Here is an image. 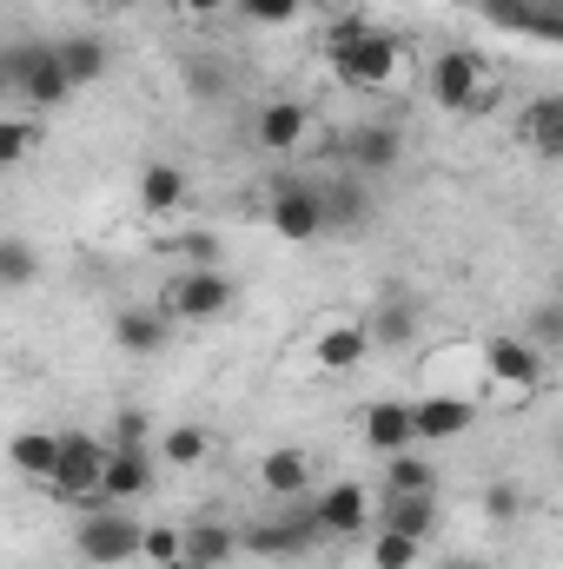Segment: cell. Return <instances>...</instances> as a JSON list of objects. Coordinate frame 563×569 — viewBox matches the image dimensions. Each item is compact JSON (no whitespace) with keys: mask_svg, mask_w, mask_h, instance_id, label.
I'll return each instance as SVG.
<instances>
[{"mask_svg":"<svg viewBox=\"0 0 563 569\" xmlns=\"http://www.w3.org/2000/svg\"><path fill=\"white\" fill-rule=\"evenodd\" d=\"M318 192H325V219H332V232H352V226H365V186L358 179H318Z\"/></svg>","mask_w":563,"mask_h":569,"instance_id":"obj_26","label":"cell"},{"mask_svg":"<svg viewBox=\"0 0 563 569\" xmlns=\"http://www.w3.org/2000/svg\"><path fill=\"white\" fill-rule=\"evenodd\" d=\"M186 192H192V186H186V172H179L172 159H152V166L140 172V206L152 212V219L179 212V206H186Z\"/></svg>","mask_w":563,"mask_h":569,"instance_id":"obj_21","label":"cell"},{"mask_svg":"<svg viewBox=\"0 0 563 569\" xmlns=\"http://www.w3.org/2000/svg\"><path fill=\"white\" fill-rule=\"evenodd\" d=\"M73 550H80V563H93V569H120L134 557H146V523H134L120 503L113 510H87L80 530H73Z\"/></svg>","mask_w":563,"mask_h":569,"instance_id":"obj_3","label":"cell"},{"mask_svg":"<svg viewBox=\"0 0 563 569\" xmlns=\"http://www.w3.org/2000/svg\"><path fill=\"white\" fill-rule=\"evenodd\" d=\"M424 563V543L418 537H405V530H372V569H418Z\"/></svg>","mask_w":563,"mask_h":569,"instance_id":"obj_29","label":"cell"},{"mask_svg":"<svg viewBox=\"0 0 563 569\" xmlns=\"http://www.w3.org/2000/svg\"><path fill=\"white\" fill-rule=\"evenodd\" d=\"M537 351H563V298L557 305H544V311H531V331H524Z\"/></svg>","mask_w":563,"mask_h":569,"instance_id":"obj_32","label":"cell"},{"mask_svg":"<svg viewBox=\"0 0 563 569\" xmlns=\"http://www.w3.org/2000/svg\"><path fill=\"white\" fill-rule=\"evenodd\" d=\"M484 510H491L497 523H511V517H517V483H491V490H484Z\"/></svg>","mask_w":563,"mask_h":569,"instance_id":"obj_36","label":"cell"},{"mask_svg":"<svg viewBox=\"0 0 563 569\" xmlns=\"http://www.w3.org/2000/svg\"><path fill=\"white\" fill-rule=\"evenodd\" d=\"M484 378L504 398H531L544 385V351L531 338H484Z\"/></svg>","mask_w":563,"mask_h":569,"instance_id":"obj_9","label":"cell"},{"mask_svg":"<svg viewBox=\"0 0 563 569\" xmlns=\"http://www.w3.org/2000/svg\"><path fill=\"white\" fill-rule=\"evenodd\" d=\"M159 569H199V563L192 557H172V563H159Z\"/></svg>","mask_w":563,"mask_h":569,"instance_id":"obj_39","label":"cell"},{"mask_svg":"<svg viewBox=\"0 0 563 569\" xmlns=\"http://www.w3.org/2000/svg\"><path fill=\"white\" fill-rule=\"evenodd\" d=\"M312 510H318L325 537H365L372 530V490L365 483H325L312 497Z\"/></svg>","mask_w":563,"mask_h":569,"instance_id":"obj_12","label":"cell"},{"mask_svg":"<svg viewBox=\"0 0 563 569\" xmlns=\"http://www.w3.org/2000/svg\"><path fill=\"white\" fill-rule=\"evenodd\" d=\"M0 80H7V93H20V100H33V107H67V93H73V80H67L53 40H13V47L0 53Z\"/></svg>","mask_w":563,"mask_h":569,"instance_id":"obj_2","label":"cell"},{"mask_svg":"<svg viewBox=\"0 0 563 569\" xmlns=\"http://www.w3.org/2000/svg\"><path fill=\"white\" fill-rule=\"evenodd\" d=\"M412 411H418V443H457L477 425V405L457 391H424V405H412Z\"/></svg>","mask_w":563,"mask_h":569,"instance_id":"obj_15","label":"cell"},{"mask_svg":"<svg viewBox=\"0 0 563 569\" xmlns=\"http://www.w3.org/2000/svg\"><path fill=\"white\" fill-rule=\"evenodd\" d=\"M385 497H437V470H431L424 450L385 457Z\"/></svg>","mask_w":563,"mask_h":569,"instance_id":"obj_24","label":"cell"},{"mask_svg":"<svg viewBox=\"0 0 563 569\" xmlns=\"http://www.w3.org/2000/svg\"><path fill=\"white\" fill-rule=\"evenodd\" d=\"M53 53H60V67H67V80L73 87H93V80H107V40H93V33H67V40H53Z\"/></svg>","mask_w":563,"mask_h":569,"instance_id":"obj_22","label":"cell"},{"mask_svg":"<svg viewBox=\"0 0 563 569\" xmlns=\"http://www.w3.org/2000/svg\"><path fill=\"white\" fill-rule=\"evenodd\" d=\"M305 13V0H239V20H253V27H292Z\"/></svg>","mask_w":563,"mask_h":569,"instance_id":"obj_31","label":"cell"},{"mask_svg":"<svg viewBox=\"0 0 563 569\" xmlns=\"http://www.w3.org/2000/svg\"><path fill=\"white\" fill-rule=\"evenodd\" d=\"M517 140L531 146L537 159H563V93H544V100H531V107H524Z\"/></svg>","mask_w":563,"mask_h":569,"instance_id":"obj_20","label":"cell"},{"mask_svg":"<svg viewBox=\"0 0 563 569\" xmlns=\"http://www.w3.org/2000/svg\"><path fill=\"white\" fill-rule=\"evenodd\" d=\"M206 450H213V430H206V425H172V430H159V457H166L172 470H192V463H206Z\"/></svg>","mask_w":563,"mask_h":569,"instance_id":"obj_28","label":"cell"},{"mask_svg":"<svg viewBox=\"0 0 563 569\" xmlns=\"http://www.w3.org/2000/svg\"><path fill=\"white\" fill-rule=\"evenodd\" d=\"M358 437L378 450V457H405V450H424L418 443V411L412 405H372L358 418Z\"/></svg>","mask_w":563,"mask_h":569,"instance_id":"obj_14","label":"cell"},{"mask_svg":"<svg viewBox=\"0 0 563 569\" xmlns=\"http://www.w3.org/2000/svg\"><path fill=\"white\" fill-rule=\"evenodd\" d=\"M266 226L279 232L285 246H312V239H325V232H332V219H325V192H318V186H298V179H273Z\"/></svg>","mask_w":563,"mask_h":569,"instance_id":"obj_7","label":"cell"},{"mask_svg":"<svg viewBox=\"0 0 563 569\" xmlns=\"http://www.w3.org/2000/svg\"><path fill=\"white\" fill-rule=\"evenodd\" d=\"M146 490H152V457L146 450H113L107 477H100V510H113L127 497H146Z\"/></svg>","mask_w":563,"mask_h":569,"instance_id":"obj_19","label":"cell"},{"mask_svg":"<svg viewBox=\"0 0 563 569\" xmlns=\"http://www.w3.org/2000/svg\"><path fill=\"white\" fill-rule=\"evenodd\" d=\"M557 298H563V291H557Z\"/></svg>","mask_w":563,"mask_h":569,"instance_id":"obj_40","label":"cell"},{"mask_svg":"<svg viewBox=\"0 0 563 569\" xmlns=\"http://www.w3.org/2000/svg\"><path fill=\"white\" fill-rule=\"evenodd\" d=\"M259 490H266V497H279V503H298V497H312V457H305L298 443H279V450H266V457H259Z\"/></svg>","mask_w":563,"mask_h":569,"instance_id":"obj_17","label":"cell"},{"mask_svg":"<svg viewBox=\"0 0 563 569\" xmlns=\"http://www.w3.org/2000/svg\"><path fill=\"white\" fill-rule=\"evenodd\" d=\"M107 457H113V437H93V430H60V463L53 477L40 483L53 503H80V510H100V477H107Z\"/></svg>","mask_w":563,"mask_h":569,"instance_id":"obj_1","label":"cell"},{"mask_svg":"<svg viewBox=\"0 0 563 569\" xmlns=\"http://www.w3.org/2000/svg\"><path fill=\"white\" fill-rule=\"evenodd\" d=\"M424 87L444 113H484L491 107V87H484V60L471 47H444L431 67H424Z\"/></svg>","mask_w":563,"mask_h":569,"instance_id":"obj_5","label":"cell"},{"mask_svg":"<svg viewBox=\"0 0 563 569\" xmlns=\"http://www.w3.org/2000/svg\"><path fill=\"white\" fill-rule=\"evenodd\" d=\"M365 325H372V345H378V351H405V345L418 338L424 311H418V298H412V291H385V298H378V311H372Z\"/></svg>","mask_w":563,"mask_h":569,"instance_id":"obj_18","label":"cell"},{"mask_svg":"<svg viewBox=\"0 0 563 569\" xmlns=\"http://www.w3.org/2000/svg\"><path fill=\"white\" fill-rule=\"evenodd\" d=\"M226 7H233V0H179L186 20H213V13H226Z\"/></svg>","mask_w":563,"mask_h":569,"instance_id":"obj_37","label":"cell"},{"mask_svg":"<svg viewBox=\"0 0 563 569\" xmlns=\"http://www.w3.org/2000/svg\"><path fill=\"white\" fill-rule=\"evenodd\" d=\"M437 569H491V563H477V557H451V563H437Z\"/></svg>","mask_w":563,"mask_h":569,"instance_id":"obj_38","label":"cell"},{"mask_svg":"<svg viewBox=\"0 0 563 569\" xmlns=\"http://www.w3.org/2000/svg\"><path fill=\"white\" fill-rule=\"evenodd\" d=\"M345 159H352L365 179H378V172H392V166L405 159V133H398V127H385V120H365V127H352V133H345Z\"/></svg>","mask_w":563,"mask_h":569,"instance_id":"obj_16","label":"cell"},{"mask_svg":"<svg viewBox=\"0 0 563 569\" xmlns=\"http://www.w3.org/2000/svg\"><path fill=\"white\" fill-rule=\"evenodd\" d=\"M172 557H186V530H172V523H152L146 530V563H172Z\"/></svg>","mask_w":563,"mask_h":569,"instance_id":"obj_33","label":"cell"},{"mask_svg":"<svg viewBox=\"0 0 563 569\" xmlns=\"http://www.w3.org/2000/svg\"><path fill=\"white\" fill-rule=\"evenodd\" d=\"M159 305L172 311V325H213V318L233 311V279L219 266H192L159 291Z\"/></svg>","mask_w":563,"mask_h":569,"instance_id":"obj_8","label":"cell"},{"mask_svg":"<svg viewBox=\"0 0 563 569\" xmlns=\"http://www.w3.org/2000/svg\"><path fill=\"white\" fill-rule=\"evenodd\" d=\"M239 550H246V537L226 530V523H192V530H186V557L199 569H226Z\"/></svg>","mask_w":563,"mask_h":569,"instance_id":"obj_23","label":"cell"},{"mask_svg":"<svg viewBox=\"0 0 563 569\" xmlns=\"http://www.w3.org/2000/svg\"><path fill=\"white\" fill-rule=\"evenodd\" d=\"M0 284H7V291H27V284H33V252H27V239H13V232L0 239Z\"/></svg>","mask_w":563,"mask_h":569,"instance_id":"obj_30","label":"cell"},{"mask_svg":"<svg viewBox=\"0 0 563 569\" xmlns=\"http://www.w3.org/2000/svg\"><path fill=\"white\" fill-rule=\"evenodd\" d=\"M378 503H385V530H405V537L431 543V530H437V497H378Z\"/></svg>","mask_w":563,"mask_h":569,"instance_id":"obj_27","label":"cell"},{"mask_svg":"<svg viewBox=\"0 0 563 569\" xmlns=\"http://www.w3.org/2000/svg\"><path fill=\"white\" fill-rule=\"evenodd\" d=\"M107 437H113V450H146L152 443V425H146V411H120Z\"/></svg>","mask_w":563,"mask_h":569,"instance_id":"obj_34","label":"cell"},{"mask_svg":"<svg viewBox=\"0 0 563 569\" xmlns=\"http://www.w3.org/2000/svg\"><path fill=\"white\" fill-rule=\"evenodd\" d=\"M27 152H33V127H27V120H7V127H0V166L13 172Z\"/></svg>","mask_w":563,"mask_h":569,"instance_id":"obj_35","label":"cell"},{"mask_svg":"<svg viewBox=\"0 0 563 569\" xmlns=\"http://www.w3.org/2000/svg\"><path fill=\"white\" fill-rule=\"evenodd\" d=\"M332 73L352 87V93H385V87H398L405 80V47L392 40V33H365V40H352L345 53H332Z\"/></svg>","mask_w":563,"mask_h":569,"instance_id":"obj_4","label":"cell"},{"mask_svg":"<svg viewBox=\"0 0 563 569\" xmlns=\"http://www.w3.org/2000/svg\"><path fill=\"white\" fill-rule=\"evenodd\" d=\"M318 537H325V523H318L312 497H298V503H285L279 517H266V523L246 530V550L253 557H273V563H292V557L318 550Z\"/></svg>","mask_w":563,"mask_h":569,"instance_id":"obj_6","label":"cell"},{"mask_svg":"<svg viewBox=\"0 0 563 569\" xmlns=\"http://www.w3.org/2000/svg\"><path fill=\"white\" fill-rule=\"evenodd\" d=\"M53 463H60V430H20V437H13V470H20V477L47 483Z\"/></svg>","mask_w":563,"mask_h":569,"instance_id":"obj_25","label":"cell"},{"mask_svg":"<svg viewBox=\"0 0 563 569\" xmlns=\"http://www.w3.org/2000/svg\"><path fill=\"white\" fill-rule=\"evenodd\" d=\"M253 140H259V152H298V146L318 140V120L305 100H266L253 120Z\"/></svg>","mask_w":563,"mask_h":569,"instance_id":"obj_11","label":"cell"},{"mask_svg":"<svg viewBox=\"0 0 563 569\" xmlns=\"http://www.w3.org/2000/svg\"><path fill=\"white\" fill-rule=\"evenodd\" d=\"M166 338H172V311H166V305H127V311H113V345H120L127 358L166 351Z\"/></svg>","mask_w":563,"mask_h":569,"instance_id":"obj_13","label":"cell"},{"mask_svg":"<svg viewBox=\"0 0 563 569\" xmlns=\"http://www.w3.org/2000/svg\"><path fill=\"white\" fill-rule=\"evenodd\" d=\"M372 351H378V345H372V325H365V318H332V325L312 331V358H318V371H332V378L358 371Z\"/></svg>","mask_w":563,"mask_h":569,"instance_id":"obj_10","label":"cell"}]
</instances>
